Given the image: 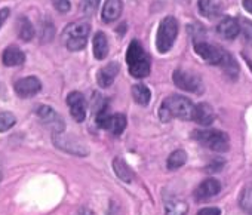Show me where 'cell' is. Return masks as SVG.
I'll return each instance as SVG.
<instances>
[{"mask_svg": "<svg viewBox=\"0 0 252 215\" xmlns=\"http://www.w3.org/2000/svg\"><path fill=\"white\" fill-rule=\"evenodd\" d=\"M194 112V104L181 95H171L165 98L159 109V118L162 122H169L172 119L191 121Z\"/></svg>", "mask_w": 252, "mask_h": 215, "instance_id": "6da1fadb", "label": "cell"}, {"mask_svg": "<svg viewBox=\"0 0 252 215\" xmlns=\"http://www.w3.org/2000/svg\"><path fill=\"white\" fill-rule=\"evenodd\" d=\"M126 64H128L129 74L135 79H143L150 74V58L138 40H132L129 43L128 52H126Z\"/></svg>", "mask_w": 252, "mask_h": 215, "instance_id": "7a4b0ae2", "label": "cell"}, {"mask_svg": "<svg viewBox=\"0 0 252 215\" xmlns=\"http://www.w3.org/2000/svg\"><path fill=\"white\" fill-rule=\"evenodd\" d=\"M91 33V26L86 21H77L68 24L63 30V43L71 52H77L85 49L88 43V37Z\"/></svg>", "mask_w": 252, "mask_h": 215, "instance_id": "3957f363", "label": "cell"}, {"mask_svg": "<svg viewBox=\"0 0 252 215\" xmlns=\"http://www.w3.org/2000/svg\"><path fill=\"white\" fill-rule=\"evenodd\" d=\"M193 140L200 143L203 147L217 152L224 153L230 149V138L225 132L220 129H203V131H194Z\"/></svg>", "mask_w": 252, "mask_h": 215, "instance_id": "277c9868", "label": "cell"}, {"mask_svg": "<svg viewBox=\"0 0 252 215\" xmlns=\"http://www.w3.org/2000/svg\"><path fill=\"white\" fill-rule=\"evenodd\" d=\"M178 36V21L177 18L168 15L165 17L160 24H159V30H158V36H156V48L160 54H166L171 51V48L175 43V39Z\"/></svg>", "mask_w": 252, "mask_h": 215, "instance_id": "5b68a950", "label": "cell"}, {"mask_svg": "<svg viewBox=\"0 0 252 215\" xmlns=\"http://www.w3.org/2000/svg\"><path fill=\"white\" fill-rule=\"evenodd\" d=\"M95 123L99 128L108 131L110 134L119 137L126 129V116L122 113H110L107 109V110L95 115Z\"/></svg>", "mask_w": 252, "mask_h": 215, "instance_id": "8992f818", "label": "cell"}, {"mask_svg": "<svg viewBox=\"0 0 252 215\" xmlns=\"http://www.w3.org/2000/svg\"><path fill=\"white\" fill-rule=\"evenodd\" d=\"M174 83L175 86H178L180 89L186 91V92H191V93H202L205 86H203V80L191 73V71H186V70H175L174 71Z\"/></svg>", "mask_w": 252, "mask_h": 215, "instance_id": "52a82bcc", "label": "cell"}, {"mask_svg": "<svg viewBox=\"0 0 252 215\" xmlns=\"http://www.w3.org/2000/svg\"><path fill=\"white\" fill-rule=\"evenodd\" d=\"M194 51L203 61L211 65H220L227 54L220 46L212 45L206 40H194Z\"/></svg>", "mask_w": 252, "mask_h": 215, "instance_id": "ba28073f", "label": "cell"}, {"mask_svg": "<svg viewBox=\"0 0 252 215\" xmlns=\"http://www.w3.org/2000/svg\"><path fill=\"white\" fill-rule=\"evenodd\" d=\"M36 115L39 116V119L46 125L49 126L55 134H63L64 129H65V123H64V119L52 109L51 105H37L36 109Z\"/></svg>", "mask_w": 252, "mask_h": 215, "instance_id": "9c48e42d", "label": "cell"}, {"mask_svg": "<svg viewBox=\"0 0 252 215\" xmlns=\"http://www.w3.org/2000/svg\"><path fill=\"white\" fill-rule=\"evenodd\" d=\"M67 105L70 109V115L71 118L77 122V123H82L86 118V101H85V96L83 93L77 92V91H73L67 95Z\"/></svg>", "mask_w": 252, "mask_h": 215, "instance_id": "30bf717a", "label": "cell"}, {"mask_svg": "<svg viewBox=\"0 0 252 215\" xmlns=\"http://www.w3.org/2000/svg\"><path fill=\"white\" fill-rule=\"evenodd\" d=\"M14 89L20 98H32L42 91V82L36 76L23 77L15 82Z\"/></svg>", "mask_w": 252, "mask_h": 215, "instance_id": "8fae6325", "label": "cell"}, {"mask_svg": "<svg viewBox=\"0 0 252 215\" xmlns=\"http://www.w3.org/2000/svg\"><path fill=\"white\" fill-rule=\"evenodd\" d=\"M221 191V183L215 178H208L205 181H202L197 188L194 190V199L197 202L211 199L214 196H217Z\"/></svg>", "mask_w": 252, "mask_h": 215, "instance_id": "7c38bea8", "label": "cell"}, {"mask_svg": "<svg viewBox=\"0 0 252 215\" xmlns=\"http://www.w3.org/2000/svg\"><path fill=\"white\" fill-rule=\"evenodd\" d=\"M196 123L200 126H209L215 121V113L214 109L208 102H199L194 105V112H193V119Z\"/></svg>", "mask_w": 252, "mask_h": 215, "instance_id": "4fadbf2b", "label": "cell"}, {"mask_svg": "<svg viewBox=\"0 0 252 215\" xmlns=\"http://www.w3.org/2000/svg\"><path fill=\"white\" fill-rule=\"evenodd\" d=\"M119 64L116 61H111L108 64H105L102 68H99V71L96 73V82L101 88H110L113 85V82L116 80L117 74H119Z\"/></svg>", "mask_w": 252, "mask_h": 215, "instance_id": "5bb4252c", "label": "cell"}, {"mask_svg": "<svg viewBox=\"0 0 252 215\" xmlns=\"http://www.w3.org/2000/svg\"><path fill=\"white\" fill-rule=\"evenodd\" d=\"M54 143L57 147H60L61 150L71 153V154H77V156H86L88 154V149L83 147L79 143L71 141V138H65L63 134H55L54 135Z\"/></svg>", "mask_w": 252, "mask_h": 215, "instance_id": "9a60e30c", "label": "cell"}, {"mask_svg": "<svg viewBox=\"0 0 252 215\" xmlns=\"http://www.w3.org/2000/svg\"><path fill=\"white\" fill-rule=\"evenodd\" d=\"M217 33L222 37V39H234L237 37V34L240 33V24L239 20L233 18V17H225L218 26H217Z\"/></svg>", "mask_w": 252, "mask_h": 215, "instance_id": "2e32d148", "label": "cell"}, {"mask_svg": "<svg viewBox=\"0 0 252 215\" xmlns=\"http://www.w3.org/2000/svg\"><path fill=\"white\" fill-rule=\"evenodd\" d=\"M197 8L200 15L208 20H215L222 14V3L220 0H199Z\"/></svg>", "mask_w": 252, "mask_h": 215, "instance_id": "e0dca14e", "label": "cell"}, {"mask_svg": "<svg viewBox=\"0 0 252 215\" xmlns=\"http://www.w3.org/2000/svg\"><path fill=\"white\" fill-rule=\"evenodd\" d=\"M123 11V3L122 0H105L101 18L104 23H113L120 18V14Z\"/></svg>", "mask_w": 252, "mask_h": 215, "instance_id": "ac0fdd59", "label": "cell"}, {"mask_svg": "<svg viewBox=\"0 0 252 215\" xmlns=\"http://www.w3.org/2000/svg\"><path fill=\"white\" fill-rule=\"evenodd\" d=\"M2 61L6 67H18L26 62V54L17 46H8L2 54Z\"/></svg>", "mask_w": 252, "mask_h": 215, "instance_id": "d6986e66", "label": "cell"}, {"mask_svg": "<svg viewBox=\"0 0 252 215\" xmlns=\"http://www.w3.org/2000/svg\"><path fill=\"white\" fill-rule=\"evenodd\" d=\"M113 169H114L117 178H120L123 183H132L134 178H135V174L131 169V166L120 157H116L113 160Z\"/></svg>", "mask_w": 252, "mask_h": 215, "instance_id": "ffe728a7", "label": "cell"}, {"mask_svg": "<svg viewBox=\"0 0 252 215\" xmlns=\"http://www.w3.org/2000/svg\"><path fill=\"white\" fill-rule=\"evenodd\" d=\"M94 55L96 60H105L108 55V40L102 31H98L94 36Z\"/></svg>", "mask_w": 252, "mask_h": 215, "instance_id": "44dd1931", "label": "cell"}, {"mask_svg": "<svg viewBox=\"0 0 252 215\" xmlns=\"http://www.w3.org/2000/svg\"><path fill=\"white\" fill-rule=\"evenodd\" d=\"M17 33L24 42H30L34 37V27L27 17H18L17 20Z\"/></svg>", "mask_w": 252, "mask_h": 215, "instance_id": "7402d4cb", "label": "cell"}, {"mask_svg": "<svg viewBox=\"0 0 252 215\" xmlns=\"http://www.w3.org/2000/svg\"><path fill=\"white\" fill-rule=\"evenodd\" d=\"M220 67L222 68L224 74L230 79V80H236L239 77V64L237 61L234 60L233 55H230L228 52L225 54L222 62L220 64Z\"/></svg>", "mask_w": 252, "mask_h": 215, "instance_id": "603a6c76", "label": "cell"}, {"mask_svg": "<svg viewBox=\"0 0 252 215\" xmlns=\"http://www.w3.org/2000/svg\"><path fill=\"white\" fill-rule=\"evenodd\" d=\"M189 205L180 199H169L165 203V215H187Z\"/></svg>", "mask_w": 252, "mask_h": 215, "instance_id": "cb8c5ba5", "label": "cell"}, {"mask_svg": "<svg viewBox=\"0 0 252 215\" xmlns=\"http://www.w3.org/2000/svg\"><path fill=\"white\" fill-rule=\"evenodd\" d=\"M132 98L135 99L137 104L140 105H147L152 99V92L150 89L143 85V83H137L132 86Z\"/></svg>", "mask_w": 252, "mask_h": 215, "instance_id": "d4e9b609", "label": "cell"}, {"mask_svg": "<svg viewBox=\"0 0 252 215\" xmlns=\"http://www.w3.org/2000/svg\"><path fill=\"white\" fill-rule=\"evenodd\" d=\"M187 162V153L184 150H175L171 153V156L168 157L166 160V166L168 169L171 171H175V169H180L181 166H184Z\"/></svg>", "mask_w": 252, "mask_h": 215, "instance_id": "484cf974", "label": "cell"}, {"mask_svg": "<svg viewBox=\"0 0 252 215\" xmlns=\"http://www.w3.org/2000/svg\"><path fill=\"white\" fill-rule=\"evenodd\" d=\"M239 203H240L242 209H243L246 214L252 215V184H248V185L243 188V191H242V194H240Z\"/></svg>", "mask_w": 252, "mask_h": 215, "instance_id": "4316f807", "label": "cell"}, {"mask_svg": "<svg viewBox=\"0 0 252 215\" xmlns=\"http://www.w3.org/2000/svg\"><path fill=\"white\" fill-rule=\"evenodd\" d=\"M15 123H17V118L11 112H2V113H0V134L14 128Z\"/></svg>", "mask_w": 252, "mask_h": 215, "instance_id": "83f0119b", "label": "cell"}, {"mask_svg": "<svg viewBox=\"0 0 252 215\" xmlns=\"http://www.w3.org/2000/svg\"><path fill=\"white\" fill-rule=\"evenodd\" d=\"M239 24H240V31L243 34L245 42L252 46V23L246 18H240Z\"/></svg>", "mask_w": 252, "mask_h": 215, "instance_id": "f1b7e54d", "label": "cell"}, {"mask_svg": "<svg viewBox=\"0 0 252 215\" xmlns=\"http://www.w3.org/2000/svg\"><path fill=\"white\" fill-rule=\"evenodd\" d=\"M99 6V0H83L80 3V11L86 17H92Z\"/></svg>", "mask_w": 252, "mask_h": 215, "instance_id": "f546056e", "label": "cell"}, {"mask_svg": "<svg viewBox=\"0 0 252 215\" xmlns=\"http://www.w3.org/2000/svg\"><path fill=\"white\" fill-rule=\"evenodd\" d=\"M54 8L60 12V14H67L71 9V3L70 0H52Z\"/></svg>", "mask_w": 252, "mask_h": 215, "instance_id": "4dcf8cb0", "label": "cell"}, {"mask_svg": "<svg viewBox=\"0 0 252 215\" xmlns=\"http://www.w3.org/2000/svg\"><path fill=\"white\" fill-rule=\"evenodd\" d=\"M222 166H224V160H221V159H217V160L211 162V163L206 166V172H209V174L220 172V171L222 169Z\"/></svg>", "mask_w": 252, "mask_h": 215, "instance_id": "1f68e13d", "label": "cell"}, {"mask_svg": "<svg viewBox=\"0 0 252 215\" xmlns=\"http://www.w3.org/2000/svg\"><path fill=\"white\" fill-rule=\"evenodd\" d=\"M196 215H221V211H220V208L209 206V208H203V209H200Z\"/></svg>", "mask_w": 252, "mask_h": 215, "instance_id": "d6a6232c", "label": "cell"}, {"mask_svg": "<svg viewBox=\"0 0 252 215\" xmlns=\"http://www.w3.org/2000/svg\"><path fill=\"white\" fill-rule=\"evenodd\" d=\"M9 15H11V9L9 8H2V9H0V29H2V26L6 23Z\"/></svg>", "mask_w": 252, "mask_h": 215, "instance_id": "836d02e7", "label": "cell"}, {"mask_svg": "<svg viewBox=\"0 0 252 215\" xmlns=\"http://www.w3.org/2000/svg\"><path fill=\"white\" fill-rule=\"evenodd\" d=\"M107 215H120V208L117 206L116 202H111V203H110V208H108Z\"/></svg>", "mask_w": 252, "mask_h": 215, "instance_id": "e575fe53", "label": "cell"}, {"mask_svg": "<svg viewBox=\"0 0 252 215\" xmlns=\"http://www.w3.org/2000/svg\"><path fill=\"white\" fill-rule=\"evenodd\" d=\"M76 215H94V212L89 208H80Z\"/></svg>", "mask_w": 252, "mask_h": 215, "instance_id": "d590c367", "label": "cell"}, {"mask_svg": "<svg viewBox=\"0 0 252 215\" xmlns=\"http://www.w3.org/2000/svg\"><path fill=\"white\" fill-rule=\"evenodd\" d=\"M243 8L252 14V0H243Z\"/></svg>", "mask_w": 252, "mask_h": 215, "instance_id": "8d00e7d4", "label": "cell"}, {"mask_svg": "<svg viewBox=\"0 0 252 215\" xmlns=\"http://www.w3.org/2000/svg\"><path fill=\"white\" fill-rule=\"evenodd\" d=\"M2 177H3V175H2V171H0V181H2Z\"/></svg>", "mask_w": 252, "mask_h": 215, "instance_id": "74e56055", "label": "cell"}]
</instances>
